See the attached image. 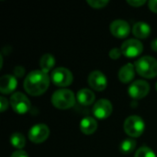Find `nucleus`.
<instances>
[{"instance_id": "25", "label": "nucleus", "mask_w": 157, "mask_h": 157, "mask_svg": "<svg viewBox=\"0 0 157 157\" xmlns=\"http://www.w3.org/2000/svg\"><path fill=\"white\" fill-rule=\"evenodd\" d=\"M25 73V69L22 67V66H17L15 69H14V74H15V76L17 77H21L23 76Z\"/></svg>"}, {"instance_id": "16", "label": "nucleus", "mask_w": 157, "mask_h": 157, "mask_svg": "<svg viewBox=\"0 0 157 157\" xmlns=\"http://www.w3.org/2000/svg\"><path fill=\"white\" fill-rule=\"evenodd\" d=\"M98 129V123L92 117H86L80 121V130L84 134H93Z\"/></svg>"}, {"instance_id": "8", "label": "nucleus", "mask_w": 157, "mask_h": 157, "mask_svg": "<svg viewBox=\"0 0 157 157\" xmlns=\"http://www.w3.org/2000/svg\"><path fill=\"white\" fill-rule=\"evenodd\" d=\"M50 135V130L46 124L39 123L34 125L29 132V138L34 144L45 142Z\"/></svg>"}, {"instance_id": "23", "label": "nucleus", "mask_w": 157, "mask_h": 157, "mask_svg": "<svg viewBox=\"0 0 157 157\" xmlns=\"http://www.w3.org/2000/svg\"><path fill=\"white\" fill-rule=\"evenodd\" d=\"M121 54H122L121 50L119 49V48H113V49H111V50L109 51V57H110L111 59H113V60L119 59V58L121 56Z\"/></svg>"}, {"instance_id": "20", "label": "nucleus", "mask_w": 157, "mask_h": 157, "mask_svg": "<svg viewBox=\"0 0 157 157\" xmlns=\"http://www.w3.org/2000/svg\"><path fill=\"white\" fill-rule=\"evenodd\" d=\"M136 147V142L133 140V139H131V138H128V139H125L121 144V152L124 155H129L131 153H132L134 151Z\"/></svg>"}, {"instance_id": "17", "label": "nucleus", "mask_w": 157, "mask_h": 157, "mask_svg": "<svg viewBox=\"0 0 157 157\" xmlns=\"http://www.w3.org/2000/svg\"><path fill=\"white\" fill-rule=\"evenodd\" d=\"M77 100L81 105L89 106L95 101V94L87 88H83L77 93Z\"/></svg>"}, {"instance_id": "13", "label": "nucleus", "mask_w": 157, "mask_h": 157, "mask_svg": "<svg viewBox=\"0 0 157 157\" xmlns=\"http://www.w3.org/2000/svg\"><path fill=\"white\" fill-rule=\"evenodd\" d=\"M17 86V78L11 75H5L0 78V92L2 94L12 93Z\"/></svg>"}, {"instance_id": "11", "label": "nucleus", "mask_w": 157, "mask_h": 157, "mask_svg": "<svg viewBox=\"0 0 157 157\" xmlns=\"http://www.w3.org/2000/svg\"><path fill=\"white\" fill-rule=\"evenodd\" d=\"M111 112H112V104L108 99H99L95 103L93 107V113L99 120H104L109 118Z\"/></svg>"}, {"instance_id": "28", "label": "nucleus", "mask_w": 157, "mask_h": 157, "mask_svg": "<svg viewBox=\"0 0 157 157\" xmlns=\"http://www.w3.org/2000/svg\"><path fill=\"white\" fill-rule=\"evenodd\" d=\"M148 6H149V8L155 12L157 13V0H151L148 2Z\"/></svg>"}, {"instance_id": "2", "label": "nucleus", "mask_w": 157, "mask_h": 157, "mask_svg": "<svg viewBox=\"0 0 157 157\" xmlns=\"http://www.w3.org/2000/svg\"><path fill=\"white\" fill-rule=\"evenodd\" d=\"M135 70L143 77L154 78L157 76V61L152 56H144L135 62Z\"/></svg>"}, {"instance_id": "19", "label": "nucleus", "mask_w": 157, "mask_h": 157, "mask_svg": "<svg viewBox=\"0 0 157 157\" xmlns=\"http://www.w3.org/2000/svg\"><path fill=\"white\" fill-rule=\"evenodd\" d=\"M10 143L15 148L21 150L26 144V139H25L24 135L21 134L20 132H14L11 135Z\"/></svg>"}, {"instance_id": "9", "label": "nucleus", "mask_w": 157, "mask_h": 157, "mask_svg": "<svg viewBox=\"0 0 157 157\" xmlns=\"http://www.w3.org/2000/svg\"><path fill=\"white\" fill-rule=\"evenodd\" d=\"M150 91L149 84L144 80L134 81L129 87V95L134 99H142L145 98Z\"/></svg>"}, {"instance_id": "7", "label": "nucleus", "mask_w": 157, "mask_h": 157, "mask_svg": "<svg viewBox=\"0 0 157 157\" xmlns=\"http://www.w3.org/2000/svg\"><path fill=\"white\" fill-rule=\"evenodd\" d=\"M121 52L123 55L129 58H134L139 56L143 51H144V46L143 43L135 39H130L125 40L122 45H121Z\"/></svg>"}, {"instance_id": "10", "label": "nucleus", "mask_w": 157, "mask_h": 157, "mask_svg": "<svg viewBox=\"0 0 157 157\" xmlns=\"http://www.w3.org/2000/svg\"><path fill=\"white\" fill-rule=\"evenodd\" d=\"M88 84L96 91H103L107 87L108 81L105 75L100 71H93L89 74L87 78Z\"/></svg>"}, {"instance_id": "4", "label": "nucleus", "mask_w": 157, "mask_h": 157, "mask_svg": "<svg viewBox=\"0 0 157 157\" xmlns=\"http://www.w3.org/2000/svg\"><path fill=\"white\" fill-rule=\"evenodd\" d=\"M124 131L125 132L133 138L141 136L145 129V124L144 120L137 115H132L128 117L124 121Z\"/></svg>"}, {"instance_id": "29", "label": "nucleus", "mask_w": 157, "mask_h": 157, "mask_svg": "<svg viewBox=\"0 0 157 157\" xmlns=\"http://www.w3.org/2000/svg\"><path fill=\"white\" fill-rule=\"evenodd\" d=\"M151 47H152V50H153V51H155V52H157V39L154 40L152 41Z\"/></svg>"}, {"instance_id": "12", "label": "nucleus", "mask_w": 157, "mask_h": 157, "mask_svg": "<svg viewBox=\"0 0 157 157\" xmlns=\"http://www.w3.org/2000/svg\"><path fill=\"white\" fill-rule=\"evenodd\" d=\"M109 29L111 34L119 39H123L130 34L131 27L129 23L122 19H116L111 22L109 26Z\"/></svg>"}, {"instance_id": "22", "label": "nucleus", "mask_w": 157, "mask_h": 157, "mask_svg": "<svg viewBox=\"0 0 157 157\" xmlns=\"http://www.w3.org/2000/svg\"><path fill=\"white\" fill-rule=\"evenodd\" d=\"M86 3L93 8H102L105 7L108 4V0H87Z\"/></svg>"}, {"instance_id": "14", "label": "nucleus", "mask_w": 157, "mask_h": 157, "mask_svg": "<svg viewBox=\"0 0 157 157\" xmlns=\"http://www.w3.org/2000/svg\"><path fill=\"white\" fill-rule=\"evenodd\" d=\"M135 71H136L135 70V66L132 63H126L119 71L118 75H119L120 81L121 83H124V84L130 83L134 78Z\"/></svg>"}, {"instance_id": "30", "label": "nucleus", "mask_w": 157, "mask_h": 157, "mask_svg": "<svg viewBox=\"0 0 157 157\" xmlns=\"http://www.w3.org/2000/svg\"><path fill=\"white\" fill-rule=\"evenodd\" d=\"M155 88H156V91H157V83H156V85H155Z\"/></svg>"}, {"instance_id": "27", "label": "nucleus", "mask_w": 157, "mask_h": 157, "mask_svg": "<svg viewBox=\"0 0 157 157\" xmlns=\"http://www.w3.org/2000/svg\"><path fill=\"white\" fill-rule=\"evenodd\" d=\"M11 157H29L28 154L23 150H17L12 154Z\"/></svg>"}, {"instance_id": "15", "label": "nucleus", "mask_w": 157, "mask_h": 157, "mask_svg": "<svg viewBox=\"0 0 157 157\" xmlns=\"http://www.w3.org/2000/svg\"><path fill=\"white\" fill-rule=\"evenodd\" d=\"M132 33L138 39H145L150 35L151 28L147 23H145L144 21H139L133 25Z\"/></svg>"}, {"instance_id": "18", "label": "nucleus", "mask_w": 157, "mask_h": 157, "mask_svg": "<svg viewBox=\"0 0 157 157\" xmlns=\"http://www.w3.org/2000/svg\"><path fill=\"white\" fill-rule=\"evenodd\" d=\"M54 64H55V59L53 55L50 53H46L41 56L40 61V65L41 71H43L44 73L48 74L52 70V68L54 66Z\"/></svg>"}, {"instance_id": "26", "label": "nucleus", "mask_w": 157, "mask_h": 157, "mask_svg": "<svg viewBox=\"0 0 157 157\" xmlns=\"http://www.w3.org/2000/svg\"><path fill=\"white\" fill-rule=\"evenodd\" d=\"M0 106H1V111L2 112H4L7 109V107H8V101L4 97L0 98Z\"/></svg>"}, {"instance_id": "5", "label": "nucleus", "mask_w": 157, "mask_h": 157, "mask_svg": "<svg viewBox=\"0 0 157 157\" xmlns=\"http://www.w3.org/2000/svg\"><path fill=\"white\" fill-rule=\"evenodd\" d=\"M52 82L57 86H68L73 82V75L72 73L64 68V67H58L55 68L51 75Z\"/></svg>"}, {"instance_id": "21", "label": "nucleus", "mask_w": 157, "mask_h": 157, "mask_svg": "<svg viewBox=\"0 0 157 157\" xmlns=\"http://www.w3.org/2000/svg\"><path fill=\"white\" fill-rule=\"evenodd\" d=\"M134 157H156L155 153L147 146H143L137 150Z\"/></svg>"}, {"instance_id": "24", "label": "nucleus", "mask_w": 157, "mask_h": 157, "mask_svg": "<svg viewBox=\"0 0 157 157\" xmlns=\"http://www.w3.org/2000/svg\"><path fill=\"white\" fill-rule=\"evenodd\" d=\"M127 3L132 6H135V7H139V6H142L143 5H144L146 3V1L144 0H128Z\"/></svg>"}, {"instance_id": "3", "label": "nucleus", "mask_w": 157, "mask_h": 157, "mask_svg": "<svg viewBox=\"0 0 157 157\" xmlns=\"http://www.w3.org/2000/svg\"><path fill=\"white\" fill-rule=\"evenodd\" d=\"M52 103L59 109H67L75 105V97L69 89H59L53 93L52 97Z\"/></svg>"}, {"instance_id": "6", "label": "nucleus", "mask_w": 157, "mask_h": 157, "mask_svg": "<svg viewBox=\"0 0 157 157\" xmlns=\"http://www.w3.org/2000/svg\"><path fill=\"white\" fill-rule=\"evenodd\" d=\"M10 105L13 110L18 114H25L30 109V101L20 92L14 93L10 98Z\"/></svg>"}, {"instance_id": "1", "label": "nucleus", "mask_w": 157, "mask_h": 157, "mask_svg": "<svg viewBox=\"0 0 157 157\" xmlns=\"http://www.w3.org/2000/svg\"><path fill=\"white\" fill-rule=\"evenodd\" d=\"M50 86V76L41 70L30 72L24 81L26 92L31 96H40L48 89Z\"/></svg>"}]
</instances>
